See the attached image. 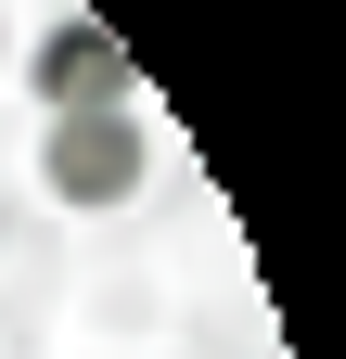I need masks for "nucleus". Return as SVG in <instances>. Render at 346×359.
I'll return each instance as SVG.
<instances>
[{
  "mask_svg": "<svg viewBox=\"0 0 346 359\" xmlns=\"http://www.w3.org/2000/svg\"><path fill=\"white\" fill-rule=\"evenodd\" d=\"M26 90L52 116H128V90H141V65L116 52V26H52L26 52Z\"/></svg>",
  "mask_w": 346,
  "mask_h": 359,
  "instance_id": "1",
  "label": "nucleus"
},
{
  "mask_svg": "<svg viewBox=\"0 0 346 359\" xmlns=\"http://www.w3.org/2000/svg\"><path fill=\"white\" fill-rule=\"evenodd\" d=\"M39 180H52L64 205H128V193H141V128H128V116H52Z\"/></svg>",
  "mask_w": 346,
  "mask_h": 359,
  "instance_id": "2",
  "label": "nucleus"
}]
</instances>
